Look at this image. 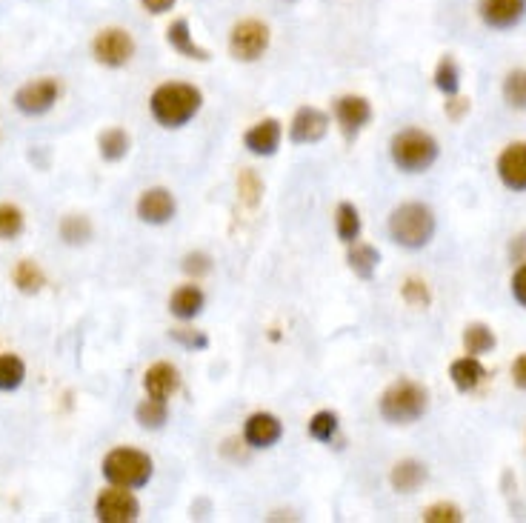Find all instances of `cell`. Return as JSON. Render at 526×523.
<instances>
[{
    "label": "cell",
    "instance_id": "1",
    "mask_svg": "<svg viewBox=\"0 0 526 523\" xmlns=\"http://www.w3.org/2000/svg\"><path fill=\"white\" fill-rule=\"evenodd\" d=\"M203 106V92L195 83L169 81L161 83L152 98H149V112L161 123L163 129H183L186 123L198 118Z\"/></svg>",
    "mask_w": 526,
    "mask_h": 523
},
{
    "label": "cell",
    "instance_id": "2",
    "mask_svg": "<svg viewBox=\"0 0 526 523\" xmlns=\"http://www.w3.org/2000/svg\"><path fill=\"white\" fill-rule=\"evenodd\" d=\"M435 212L426 203H401L389 215V238L404 249H424L435 238Z\"/></svg>",
    "mask_w": 526,
    "mask_h": 523
},
{
    "label": "cell",
    "instance_id": "3",
    "mask_svg": "<svg viewBox=\"0 0 526 523\" xmlns=\"http://www.w3.org/2000/svg\"><path fill=\"white\" fill-rule=\"evenodd\" d=\"M101 472L112 486H123V489H143L155 475V463L152 458L135 449V446H118L112 449L101 463Z\"/></svg>",
    "mask_w": 526,
    "mask_h": 523
},
{
    "label": "cell",
    "instance_id": "4",
    "mask_svg": "<svg viewBox=\"0 0 526 523\" xmlns=\"http://www.w3.org/2000/svg\"><path fill=\"white\" fill-rule=\"evenodd\" d=\"M438 155H441L438 141L429 132H421V129H404L389 143V158L406 175L426 172L429 166H435Z\"/></svg>",
    "mask_w": 526,
    "mask_h": 523
},
{
    "label": "cell",
    "instance_id": "5",
    "mask_svg": "<svg viewBox=\"0 0 526 523\" xmlns=\"http://www.w3.org/2000/svg\"><path fill=\"white\" fill-rule=\"evenodd\" d=\"M429 409V392L421 383L398 381L381 395V418L395 426L421 421Z\"/></svg>",
    "mask_w": 526,
    "mask_h": 523
},
{
    "label": "cell",
    "instance_id": "6",
    "mask_svg": "<svg viewBox=\"0 0 526 523\" xmlns=\"http://www.w3.org/2000/svg\"><path fill=\"white\" fill-rule=\"evenodd\" d=\"M226 46L238 63H258L272 46V29L261 18H241L232 23Z\"/></svg>",
    "mask_w": 526,
    "mask_h": 523
},
{
    "label": "cell",
    "instance_id": "7",
    "mask_svg": "<svg viewBox=\"0 0 526 523\" xmlns=\"http://www.w3.org/2000/svg\"><path fill=\"white\" fill-rule=\"evenodd\" d=\"M138 55V41L123 26H103L92 38V58L106 69H123Z\"/></svg>",
    "mask_w": 526,
    "mask_h": 523
},
{
    "label": "cell",
    "instance_id": "8",
    "mask_svg": "<svg viewBox=\"0 0 526 523\" xmlns=\"http://www.w3.org/2000/svg\"><path fill=\"white\" fill-rule=\"evenodd\" d=\"M61 98V81L58 78H38V81L23 83L15 92V109L26 118H41L52 112V106Z\"/></svg>",
    "mask_w": 526,
    "mask_h": 523
},
{
    "label": "cell",
    "instance_id": "9",
    "mask_svg": "<svg viewBox=\"0 0 526 523\" xmlns=\"http://www.w3.org/2000/svg\"><path fill=\"white\" fill-rule=\"evenodd\" d=\"M95 518L101 523H132L141 518V501L132 495V489L112 486L103 489L95 501Z\"/></svg>",
    "mask_w": 526,
    "mask_h": 523
},
{
    "label": "cell",
    "instance_id": "10",
    "mask_svg": "<svg viewBox=\"0 0 526 523\" xmlns=\"http://www.w3.org/2000/svg\"><path fill=\"white\" fill-rule=\"evenodd\" d=\"M478 18L492 32H512L526 21V0H478Z\"/></svg>",
    "mask_w": 526,
    "mask_h": 523
},
{
    "label": "cell",
    "instance_id": "11",
    "mask_svg": "<svg viewBox=\"0 0 526 523\" xmlns=\"http://www.w3.org/2000/svg\"><path fill=\"white\" fill-rule=\"evenodd\" d=\"M166 46H169L175 55L186 58V61H198V63L212 61V52L195 41V32H192L189 18H172V23L166 26Z\"/></svg>",
    "mask_w": 526,
    "mask_h": 523
},
{
    "label": "cell",
    "instance_id": "12",
    "mask_svg": "<svg viewBox=\"0 0 526 523\" xmlns=\"http://www.w3.org/2000/svg\"><path fill=\"white\" fill-rule=\"evenodd\" d=\"M178 215V201L169 189L155 186V189H146L138 198V218L149 226H166Z\"/></svg>",
    "mask_w": 526,
    "mask_h": 523
},
{
    "label": "cell",
    "instance_id": "13",
    "mask_svg": "<svg viewBox=\"0 0 526 523\" xmlns=\"http://www.w3.org/2000/svg\"><path fill=\"white\" fill-rule=\"evenodd\" d=\"M335 118L341 123V132L352 141L372 121V103L366 101L364 95H344L341 101L335 103Z\"/></svg>",
    "mask_w": 526,
    "mask_h": 523
},
{
    "label": "cell",
    "instance_id": "14",
    "mask_svg": "<svg viewBox=\"0 0 526 523\" xmlns=\"http://www.w3.org/2000/svg\"><path fill=\"white\" fill-rule=\"evenodd\" d=\"M326 132H329V115L315 109V106H304L295 112V118L289 123V141L292 143H318L324 141Z\"/></svg>",
    "mask_w": 526,
    "mask_h": 523
},
{
    "label": "cell",
    "instance_id": "15",
    "mask_svg": "<svg viewBox=\"0 0 526 523\" xmlns=\"http://www.w3.org/2000/svg\"><path fill=\"white\" fill-rule=\"evenodd\" d=\"M284 141V126L275 118H266V121L255 123L252 129H246L243 135V146L255 155V158H272Z\"/></svg>",
    "mask_w": 526,
    "mask_h": 523
},
{
    "label": "cell",
    "instance_id": "16",
    "mask_svg": "<svg viewBox=\"0 0 526 523\" xmlns=\"http://www.w3.org/2000/svg\"><path fill=\"white\" fill-rule=\"evenodd\" d=\"M243 438L252 449H272L284 438V423L272 412H255L243 426Z\"/></svg>",
    "mask_w": 526,
    "mask_h": 523
},
{
    "label": "cell",
    "instance_id": "17",
    "mask_svg": "<svg viewBox=\"0 0 526 523\" xmlns=\"http://www.w3.org/2000/svg\"><path fill=\"white\" fill-rule=\"evenodd\" d=\"M498 178L512 192H526V143L506 146L498 158Z\"/></svg>",
    "mask_w": 526,
    "mask_h": 523
},
{
    "label": "cell",
    "instance_id": "18",
    "mask_svg": "<svg viewBox=\"0 0 526 523\" xmlns=\"http://www.w3.org/2000/svg\"><path fill=\"white\" fill-rule=\"evenodd\" d=\"M143 389L149 398H161V401H169L178 389H181V372L172 366V363H155L146 369L143 375Z\"/></svg>",
    "mask_w": 526,
    "mask_h": 523
},
{
    "label": "cell",
    "instance_id": "19",
    "mask_svg": "<svg viewBox=\"0 0 526 523\" xmlns=\"http://www.w3.org/2000/svg\"><path fill=\"white\" fill-rule=\"evenodd\" d=\"M203 306H206V295H203L201 286H195V283H186L181 289H175L172 298H169V312L178 321H195L203 312Z\"/></svg>",
    "mask_w": 526,
    "mask_h": 523
},
{
    "label": "cell",
    "instance_id": "20",
    "mask_svg": "<svg viewBox=\"0 0 526 523\" xmlns=\"http://www.w3.org/2000/svg\"><path fill=\"white\" fill-rule=\"evenodd\" d=\"M449 378L455 383L458 392H475L486 378L484 363L478 361L475 355H466V358H458L449 366Z\"/></svg>",
    "mask_w": 526,
    "mask_h": 523
},
{
    "label": "cell",
    "instance_id": "21",
    "mask_svg": "<svg viewBox=\"0 0 526 523\" xmlns=\"http://www.w3.org/2000/svg\"><path fill=\"white\" fill-rule=\"evenodd\" d=\"M346 263H349V269L361 278V281H369L375 272H378V266H381V252L372 246V243H349V252H346Z\"/></svg>",
    "mask_w": 526,
    "mask_h": 523
},
{
    "label": "cell",
    "instance_id": "22",
    "mask_svg": "<svg viewBox=\"0 0 526 523\" xmlns=\"http://www.w3.org/2000/svg\"><path fill=\"white\" fill-rule=\"evenodd\" d=\"M426 478H429V472H426V466L421 461H401L392 466V475H389V483H392V489L395 492H415L418 486H424Z\"/></svg>",
    "mask_w": 526,
    "mask_h": 523
},
{
    "label": "cell",
    "instance_id": "23",
    "mask_svg": "<svg viewBox=\"0 0 526 523\" xmlns=\"http://www.w3.org/2000/svg\"><path fill=\"white\" fill-rule=\"evenodd\" d=\"M129 149H132V138L126 135V129H121V126H112V129H106V132L98 135V152H101L103 161H123L129 155Z\"/></svg>",
    "mask_w": 526,
    "mask_h": 523
},
{
    "label": "cell",
    "instance_id": "24",
    "mask_svg": "<svg viewBox=\"0 0 526 523\" xmlns=\"http://www.w3.org/2000/svg\"><path fill=\"white\" fill-rule=\"evenodd\" d=\"M135 421L141 429H149V432H158L166 426L169 421V406L161 398H149L146 395V401L138 403V409H135Z\"/></svg>",
    "mask_w": 526,
    "mask_h": 523
},
{
    "label": "cell",
    "instance_id": "25",
    "mask_svg": "<svg viewBox=\"0 0 526 523\" xmlns=\"http://www.w3.org/2000/svg\"><path fill=\"white\" fill-rule=\"evenodd\" d=\"M361 212L355 209V203H338V212H335V232H338V238L349 246V243H355L361 238Z\"/></svg>",
    "mask_w": 526,
    "mask_h": 523
},
{
    "label": "cell",
    "instance_id": "26",
    "mask_svg": "<svg viewBox=\"0 0 526 523\" xmlns=\"http://www.w3.org/2000/svg\"><path fill=\"white\" fill-rule=\"evenodd\" d=\"M58 235L66 246H83V243L92 241L95 235V226L86 215H66L61 218V226H58Z\"/></svg>",
    "mask_w": 526,
    "mask_h": 523
},
{
    "label": "cell",
    "instance_id": "27",
    "mask_svg": "<svg viewBox=\"0 0 526 523\" xmlns=\"http://www.w3.org/2000/svg\"><path fill=\"white\" fill-rule=\"evenodd\" d=\"M435 89L444 92L446 98H455L461 92V66L452 55H444L435 66Z\"/></svg>",
    "mask_w": 526,
    "mask_h": 523
},
{
    "label": "cell",
    "instance_id": "28",
    "mask_svg": "<svg viewBox=\"0 0 526 523\" xmlns=\"http://www.w3.org/2000/svg\"><path fill=\"white\" fill-rule=\"evenodd\" d=\"M12 281L21 289L23 295H38L43 286H46V275L35 261H18L15 272H12Z\"/></svg>",
    "mask_w": 526,
    "mask_h": 523
},
{
    "label": "cell",
    "instance_id": "29",
    "mask_svg": "<svg viewBox=\"0 0 526 523\" xmlns=\"http://www.w3.org/2000/svg\"><path fill=\"white\" fill-rule=\"evenodd\" d=\"M26 381V363L18 355H0V392H18Z\"/></svg>",
    "mask_w": 526,
    "mask_h": 523
},
{
    "label": "cell",
    "instance_id": "30",
    "mask_svg": "<svg viewBox=\"0 0 526 523\" xmlns=\"http://www.w3.org/2000/svg\"><path fill=\"white\" fill-rule=\"evenodd\" d=\"M464 346H466V355H484L489 349H495V335H492V329L484 326V323H469L464 329Z\"/></svg>",
    "mask_w": 526,
    "mask_h": 523
},
{
    "label": "cell",
    "instance_id": "31",
    "mask_svg": "<svg viewBox=\"0 0 526 523\" xmlns=\"http://www.w3.org/2000/svg\"><path fill=\"white\" fill-rule=\"evenodd\" d=\"M504 101L512 109H526V69H512L504 78Z\"/></svg>",
    "mask_w": 526,
    "mask_h": 523
},
{
    "label": "cell",
    "instance_id": "32",
    "mask_svg": "<svg viewBox=\"0 0 526 523\" xmlns=\"http://www.w3.org/2000/svg\"><path fill=\"white\" fill-rule=\"evenodd\" d=\"M309 438L318 443H329L338 435V415L335 412H315L309 418Z\"/></svg>",
    "mask_w": 526,
    "mask_h": 523
},
{
    "label": "cell",
    "instance_id": "33",
    "mask_svg": "<svg viewBox=\"0 0 526 523\" xmlns=\"http://www.w3.org/2000/svg\"><path fill=\"white\" fill-rule=\"evenodd\" d=\"M26 226V218L18 206L0 203V241H15Z\"/></svg>",
    "mask_w": 526,
    "mask_h": 523
},
{
    "label": "cell",
    "instance_id": "34",
    "mask_svg": "<svg viewBox=\"0 0 526 523\" xmlns=\"http://www.w3.org/2000/svg\"><path fill=\"white\" fill-rule=\"evenodd\" d=\"M238 192H241V198L249 203V206H255V203H258V198L263 195L261 178H258L252 169H243L241 178H238Z\"/></svg>",
    "mask_w": 526,
    "mask_h": 523
},
{
    "label": "cell",
    "instance_id": "35",
    "mask_svg": "<svg viewBox=\"0 0 526 523\" xmlns=\"http://www.w3.org/2000/svg\"><path fill=\"white\" fill-rule=\"evenodd\" d=\"M424 521L458 523V521H464V515H461V509H458V506H452V503H435V506H429V509L424 512Z\"/></svg>",
    "mask_w": 526,
    "mask_h": 523
},
{
    "label": "cell",
    "instance_id": "36",
    "mask_svg": "<svg viewBox=\"0 0 526 523\" xmlns=\"http://www.w3.org/2000/svg\"><path fill=\"white\" fill-rule=\"evenodd\" d=\"M181 269L186 275L201 278V275H209V272H212V258H209L206 252H189V255L183 258Z\"/></svg>",
    "mask_w": 526,
    "mask_h": 523
},
{
    "label": "cell",
    "instance_id": "37",
    "mask_svg": "<svg viewBox=\"0 0 526 523\" xmlns=\"http://www.w3.org/2000/svg\"><path fill=\"white\" fill-rule=\"evenodd\" d=\"M169 338L175 343H181L183 349H206L209 346V338L203 332H192V329H172Z\"/></svg>",
    "mask_w": 526,
    "mask_h": 523
},
{
    "label": "cell",
    "instance_id": "38",
    "mask_svg": "<svg viewBox=\"0 0 526 523\" xmlns=\"http://www.w3.org/2000/svg\"><path fill=\"white\" fill-rule=\"evenodd\" d=\"M404 298L406 303H412V306H426L429 303V289H426L424 281H406L404 286Z\"/></svg>",
    "mask_w": 526,
    "mask_h": 523
},
{
    "label": "cell",
    "instance_id": "39",
    "mask_svg": "<svg viewBox=\"0 0 526 523\" xmlns=\"http://www.w3.org/2000/svg\"><path fill=\"white\" fill-rule=\"evenodd\" d=\"M138 3H141L143 12L152 15V18H163L169 12H175V6H178V0H138Z\"/></svg>",
    "mask_w": 526,
    "mask_h": 523
},
{
    "label": "cell",
    "instance_id": "40",
    "mask_svg": "<svg viewBox=\"0 0 526 523\" xmlns=\"http://www.w3.org/2000/svg\"><path fill=\"white\" fill-rule=\"evenodd\" d=\"M512 298L526 309V263L512 275Z\"/></svg>",
    "mask_w": 526,
    "mask_h": 523
},
{
    "label": "cell",
    "instance_id": "41",
    "mask_svg": "<svg viewBox=\"0 0 526 523\" xmlns=\"http://www.w3.org/2000/svg\"><path fill=\"white\" fill-rule=\"evenodd\" d=\"M512 378H515V386L518 389H526V355H521L515 366H512Z\"/></svg>",
    "mask_w": 526,
    "mask_h": 523
},
{
    "label": "cell",
    "instance_id": "42",
    "mask_svg": "<svg viewBox=\"0 0 526 523\" xmlns=\"http://www.w3.org/2000/svg\"><path fill=\"white\" fill-rule=\"evenodd\" d=\"M446 109H449V118H452V121H461V115H464V112H469V101L446 103Z\"/></svg>",
    "mask_w": 526,
    "mask_h": 523
},
{
    "label": "cell",
    "instance_id": "43",
    "mask_svg": "<svg viewBox=\"0 0 526 523\" xmlns=\"http://www.w3.org/2000/svg\"><path fill=\"white\" fill-rule=\"evenodd\" d=\"M284 3H289V6H292V3H298V0H284Z\"/></svg>",
    "mask_w": 526,
    "mask_h": 523
}]
</instances>
